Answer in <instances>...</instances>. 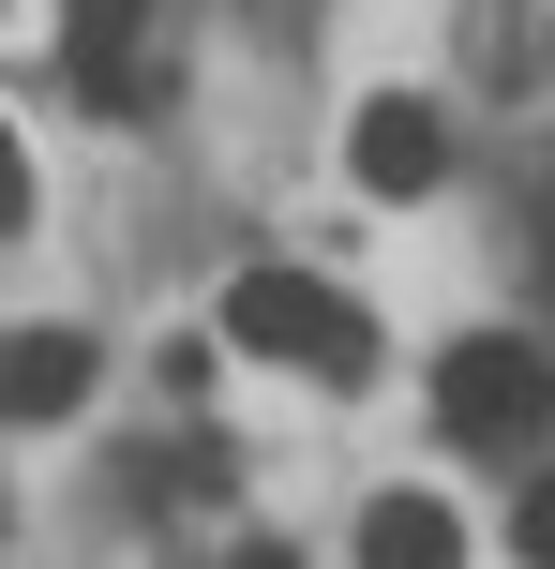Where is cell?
I'll return each instance as SVG.
<instances>
[{
	"label": "cell",
	"mask_w": 555,
	"mask_h": 569,
	"mask_svg": "<svg viewBox=\"0 0 555 569\" xmlns=\"http://www.w3.org/2000/svg\"><path fill=\"white\" fill-rule=\"evenodd\" d=\"M0 405H16V420L90 405V330H30V345H0Z\"/></svg>",
	"instance_id": "cell-4"
},
{
	"label": "cell",
	"mask_w": 555,
	"mask_h": 569,
	"mask_svg": "<svg viewBox=\"0 0 555 569\" xmlns=\"http://www.w3.org/2000/svg\"><path fill=\"white\" fill-rule=\"evenodd\" d=\"M76 90H90V106H150V76H136V0H90V16H76Z\"/></svg>",
	"instance_id": "cell-6"
},
{
	"label": "cell",
	"mask_w": 555,
	"mask_h": 569,
	"mask_svg": "<svg viewBox=\"0 0 555 569\" xmlns=\"http://www.w3.org/2000/svg\"><path fill=\"white\" fill-rule=\"evenodd\" d=\"M526 569H555V480H526Z\"/></svg>",
	"instance_id": "cell-8"
},
{
	"label": "cell",
	"mask_w": 555,
	"mask_h": 569,
	"mask_svg": "<svg viewBox=\"0 0 555 569\" xmlns=\"http://www.w3.org/2000/svg\"><path fill=\"white\" fill-rule=\"evenodd\" d=\"M466 555V525L436 510V495H376V510H360V569H450Z\"/></svg>",
	"instance_id": "cell-5"
},
{
	"label": "cell",
	"mask_w": 555,
	"mask_h": 569,
	"mask_svg": "<svg viewBox=\"0 0 555 569\" xmlns=\"http://www.w3.org/2000/svg\"><path fill=\"white\" fill-rule=\"evenodd\" d=\"M226 345H240V360L316 375V390H360V375H376V330H360V300H330L316 270H240V284H226Z\"/></svg>",
	"instance_id": "cell-1"
},
{
	"label": "cell",
	"mask_w": 555,
	"mask_h": 569,
	"mask_svg": "<svg viewBox=\"0 0 555 569\" xmlns=\"http://www.w3.org/2000/svg\"><path fill=\"white\" fill-rule=\"evenodd\" d=\"M240 569H300V555H270V540H256V555H240Z\"/></svg>",
	"instance_id": "cell-9"
},
{
	"label": "cell",
	"mask_w": 555,
	"mask_h": 569,
	"mask_svg": "<svg viewBox=\"0 0 555 569\" xmlns=\"http://www.w3.org/2000/svg\"><path fill=\"white\" fill-rule=\"evenodd\" d=\"M346 166H360V196H436V166H450V120L420 106V90H390V106H360Z\"/></svg>",
	"instance_id": "cell-3"
},
{
	"label": "cell",
	"mask_w": 555,
	"mask_h": 569,
	"mask_svg": "<svg viewBox=\"0 0 555 569\" xmlns=\"http://www.w3.org/2000/svg\"><path fill=\"white\" fill-rule=\"evenodd\" d=\"M436 420L466 435V450H526V435L555 420V375L526 360V345H496V330H466L436 360Z\"/></svg>",
	"instance_id": "cell-2"
},
{
	"label": "cell",
	"mask_w": 555,
	"mask_h": 569,
	"mask_svg": "<svg viewBox=\"0 0 555 569\" xmlns=\"http://www.w3.org/2000/svg\"><path fill=\"white\" fill-rule=\"evenodd\" d=\"M0 226H30V150H16V120H0Z\"/></svg>",
	"instance_id": "cell-7"
}]
</instances>
